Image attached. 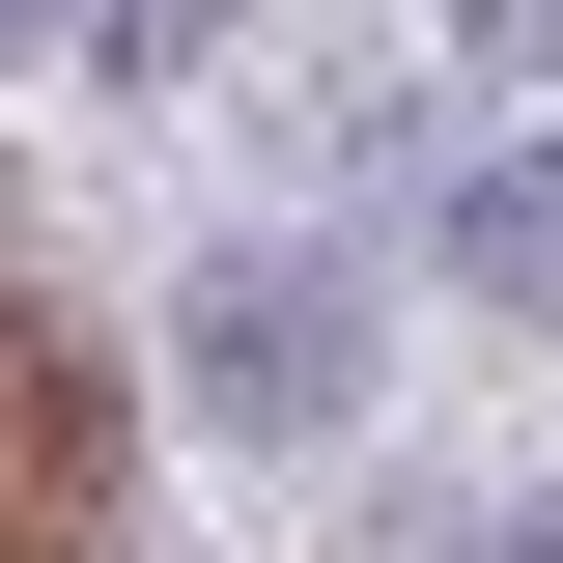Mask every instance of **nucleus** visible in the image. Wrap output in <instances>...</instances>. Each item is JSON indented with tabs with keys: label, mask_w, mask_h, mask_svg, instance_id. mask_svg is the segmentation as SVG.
Instances as JSON below:
<instances>
[{
	"label": "nucleus",
	"mask_w": 563,
	"mask_h": 563,
	"mask_svg": "<svg viewBox=\"0 0 563 563\" xmlns=\"http://www.w3.org/2000/svg\"><path fill=\"white\" fill-rule=\"evenodd\" d=\"M366 366H395L366 254H310V225L198 254V422H225V451H339V422H366Z\"/></svg>",
	"instance_id": "obj_1"
},
{
	"label": "nucleus",
	"mask_w": 563,
	"mask_h": 563,
	"mask_svg": "<svg viewBox=\"0 0 563 563\" xmlns=\"http://www.w3.org/2000/svg\"><path fill=\"white\" fill-rule=\"evenodd\" d=\"M451 310L563 339V141H479V169H451Z\"/></svg>",
	"instance_id": "obj_2"
},
{
	"label": "nucleus",
	"mask_w": 563,
	"mask_h": 563,
	"mask_svg": "<svg viewBox=\"0 0 563 563\" xmlns=\"http://www.w3.org/2000/svg\"><path fill=\"white\" fill-rule=\"evenodd\" d=\"M85 29H113L141 85H198V57H225V0H85Z\"/></svg>",
	"instance_id": "obj_3"
},
{
	"label": "nucleus",
	"mask_w": 563,
	"mask_h": 563,
	"mask_svg": "<svg viewBox=\"0 0 563 563\" xmlns=\"http://www.w3.org/2000/svg\"><path fill=\"white\" fill-rule=\"evenodd\" d=\"M451 57H563V0H451Z\"/></svg>",
	"instance_id": "obj_4"
},
{
	"label": "nucleus",
	"mask_w": 563,
	"mask_h": 563,
	"mask_svg": "<svg viewBox=\"0 0 563 563\" xmlns=\"http://www.w3.org/2000/svg\"><path fill=\"white\" fill-rule=\"evenodd\" d=\"M57 29H85V0H0V57H57Z\"/></svg>",
	"instance_id": "obj_5"
}]
</instances>
